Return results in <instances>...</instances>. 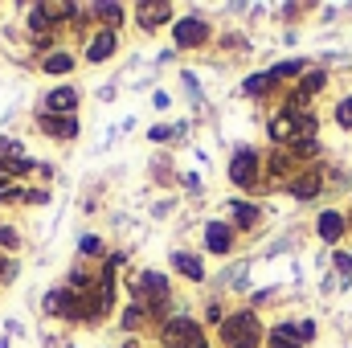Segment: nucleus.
<instances>
[{
	"label": "nucleus",
	"instance_id": "nucleus-1",
	"mask_svg": "<svg viewBox=\"0 0 352 348\" xmlns=\"http://www.w3.org/2000/svg\"><path fill=\"white\" fill-rule=\"evenodd\" d=\"M221 345L226 348H258L263 345V320L254 312H234L221 324Z\"/></svg>",
	"mask_w": 352,
	"mask_h": 348
},
{
	"label": "nucleus",
	"instance_id": "nucleus-2",
	"mask_svg": "<svg viewBox=\"0 0 352 348\" xmlns=\"http://www.w3.org/2000/svg\"><path fill=\"white\" fill-rule=\"evenodd\" d=\"M160 340L168 348H209L205 345V332L188 316H173L168 324H160Z\"/></svg>",
	"mask_w": 352,
	"mask_h": 348
},
{
	"label": "nucleus",
	"instance_id": "nucleus-3",
	"mask_svg": "<svg viewBox=\"0 0 352 348\" xmlns=\"http://www.w3.org/2000/svg\"><path fill=\"white\" fill-rule=\"evenodd\" d=\"M258 164H263L258 152H254V148H242V152L230 160V180H234L238 188H254V184H258Z\"/></svg>",
	"mask_w": 352,
	"mask_h": 348
},
{
	"label": "nucleus",
	"instance_id": "nucleus-4",
	"mask_svg": "<svg viewBox=\"0 0 352 348\" xmlns=\"http://www.w3.org/2000/svg\"><path fill=\"white\" fill-rule=\"evenodd\" d=\"M316 234H320V242L336 246V242L349 234V217H344L340 209H324V213H320V221H316Z\"/></svg>",
	"mask_w": 352,
	"mask_h": 348
},
{
	"label": "nucleus",
	"instance_id": "nucleus-5",
	"mask_svg": "<svg viewBox=\"0 0 352 348\" xmlns=\"http://www.w3.org/2000/svg\"><path fill=\"white\" fill-rule=\"evenodd\" d=\"M205 37H209V25H205L201 17H184V21H176V45H180V50L201 45Z\"/></svg>",
	"mask_w": 352,
	"mask_h": 348
},
{
	"label": "nucleus",
	"instance_id": "nucleus-6",
	"mask_svg": "<svg viewBox=\"0 0 352 348\" xmlns=\"http://www.w3.org/2000/svg\"><path fill=\"white\" fill-rule=\"evenodd\" d=\"M205 250L209 254H230L234 250V230L226 221H209L205 226Z\"/></svg>",
	"mask_w": 352,
	"mask_h": 348
},
{
	"label": "nucleus",
	"instance_id": "nucleus-7",
	"mask_svg": "<svg viewBox=\"0 0 352 348\" xmlns=\"http://www.w3.org/2000/svg\"><path fill=\"white\" fill-rule=\"evenodd\" d=\"M135 291H140V299L148 303V307H160V299H168V279L164 274H144L140 283H135Z\"/></svg>",
	"mask_w": 352,
	"mask_h": 348
},
{
	"label": "nucleus",
	"instance_id": "nucleus-8",
	"mask_svg": "<svg viewBox=\"0 0 352 348\" xmlns=\"http://www.w3.org/2000/svg\"><path fill=\"white\" fill-rule=\"evenodd\" d=\"M270 348H307V336L299 332V324H274L270 328Z\"/></svg>",
	"mask_w": 352,
	"mask_h": 348
},
{
	"label": "nucleus",
	"instance_id": "nucleus-9",
	"mask_svg": "<svg viewBox=\"0 0 352 348\" xmlns=\"http://www.w3.org/2000/svg\"><path fill=\"white\" fill-rule=\"evenodd\" d=\"M320 188H324L320 173H299L291 180V197H295V201H311V197H320Z\"/></svg>",
	"mask_w": 352,
	"mask_h": 348
},
{
	"label": "nucleus",
	"instance_id": "nucleus-10",
	"mask_svg": "<svg viewBox=\"0 0 352 348\" xmlns=\"http://www.w3.org/2000/svg\"><path fill=\"white\" fill-rule=\"evenodd\" d=\"M41 131L54 135V140H70V135L78 131V123H74L70 115H41Z\"/></svg>",
	"mask_w": 352,
	"mask_h": 348
},
{
	"label": "nucleus",
	"instance_id": "nucleus-11",
	"mask_svg": "<svg viewBox=\"0 0 352 348\" xmlns=\"http://www.w3.org/2000/svg\"><path fill=\"white\" fill-rule=\"evenodd\" d=\"M115 54V29H102V33H94L87 45V58L90 62H107Z\"/></svg>",
	"mask_w": 352,
	"mask_h": 348
},
{
	"label": "nucleus",
	"instance_id": "nucleus-12",
	"mask_svg": "<svg viewBox=\"0 0 352 348\" xmlns=\"http://www.w3.org/2000/svg\"><path fill=\"white\" fill-rule=\"evenodd\" d=\"M168 17H173L168 4H140V25H144V29H156V25H164Z\"/></svg>",
	"mask_w": 352,
	"mask_h": 348
},
{
	"label": "nucleus",
	"instance_id": "nucleus-13",
	"mask_svg": "<svg viewBox=\"0 0 352 348\" xmlns=\"http://www.w3.org/2000/svg\"><path fill=\"white\" fill-rule=\"evenodd\" d=\"M324 87H328V74H324V70H307V74L299 78V90H295V94H303V98H311V94H320Z\"/></svg>",
	"mask_w": 352,
	"mask_h": 348
},
{
	"label": "nucleus",
	"instance_id": "nucleus-14",
	"mask_svg": "<svg viewBox=\"0 0 352 348\" xmlns=\"http://www.w3.org/2000/svg\"><path fill=\"white\" fill-rule=\"evenodd\" d=\"M173 262H176V270H180V274H188V279H205V266H201V259H192V254L176 250Z\"/></svg>",
	"mask_w": 352,
	"mask_h": 348
},
{
	"label": "nucleus",
	"instance_id": "nucleus-15",
	"mask_svg": "<svg viewBox=\"0 0 352 348\" xmlns=\"http://www.w3.org/2000/svg\"><path fill=\"white\" fill-rule=\"evenodd\" d=\"M74 102H78V94H74L70 87L50 90V115H54V111H74Z\"/></svg>",
	"mask_w": 352,
	"mask_h": 348
},
{
	"label": "nucleus",
	"instance_id": "nucleus-16",
	"mask_svg": "<svg viewBox=\"0 0 352 348\" xmlns=\"http://www.w3.org/2000/svg\"><path fill=\"white\" fill-rule=\"evenodd\" d=\"M336 127H340V131H352V94H344V98L336 102Z\"/></svg>",
	"mask_w": 352,
	"mask_h": 348
},
{
	"label": "nucleus",
	"instance_id": "nucleus-17",
	"mask_svg": "<svg viewBox=\"0 0 352 348\" xmlns=\"http://www.w3.org/2000/svg\"><path fill=\"white\" fill-rule=\"evenodd\" d=\"M274 87V83H270V74H254V78H246V94H266V90Z\"/></svg>",
	"mask_w": 352,
	"mask_h": 348
},
{
	"label": "nucleus",
	"instance_id": "nucleus-18",
	"mask_svg": "<svg viewBox=\"0 0 352 348\" xmlns=\"http://www.w3.org/2000/svg\"><path fill=\"white\" fill-rule=\"evenodd\" d=\"M230 209L238 213V221H242V226H254V221H258V209H254V205H242V201H234Z\"/></svg>",
	"mask_w": 352,
	"mask_h": 348
},
{
	"label": "nucleus",
	"instance_id": "nucleus-19",
	"mask_svg": "<svg viewBox=\"0 0 352 348\" xmlns=\"http://www.w3.org/2000/svg\"><path fill=\"white\" fill-rule=\"evenodd\" d=\"M0 201H4V205H8V201H21V188H16L12 176H0Z\"/></svg>",
	"mask_w": 352,
	"mask_h": 348
},
{
	"label": "nucleus",
	"instance_id": "nucleus-20",
	"mask_svg": "<svg viewBox=\"0 0 352 348\" xmlns=\"http://www.w3.org/2000/svg\"><path fill=\"white\" fill-rule=\"evenodd\" d=\"M70 66H74V62H70L66 54H54V58L45 62V70H50V74H70Z\"/></svg>",
	"mask_w": 352,
	"mask_h": 348
},
{
	"label": "nucleus",
	"instance_id": "nucleus-21",
	"mask_svg": "<svg viewBox=\"0 0 352 348\" xmlns=\"http://www.w3.org/2000/svg\"><path fill=\"white\" fill-rule=\"evenodd\" d=\"M94 12H98V17H107V25H119V17H123V8H119V4H98Z\"/></svg>",
	"mask_w": 352,
	"mask_h": 348
},
{
	"label": "nucleus",
	"instance_id": "nucleus-22",
	"mask_svg": "<svg viewBox=\"0 0 352 348\" xmlns=\"http://www.w3.org/2000/svg\"><path fill=\"white\" fill-rule=\"evenodd\" d=\"M82 254H87V259H98V254H102V242H98V238H82Z\"/></svg>",
	"mask_w": 352,
	"mask_h": 348
},
{
	"label": "nucleus",
	"instance_id": "nucleus-23",
	"mask_svg": "<svg viewBox=\"0 0 352 348\" xmlns=\"http://www.w3.org/2000/svg\"><path fill=\"white\" fill-rule=\"evenodd\" d=\"M0 242H4L8 250H16V234H12V230H0Z\"/></svg>",
	"mask_w": 352,
	"mask_h": 348
}]
</instances>
